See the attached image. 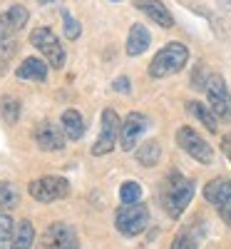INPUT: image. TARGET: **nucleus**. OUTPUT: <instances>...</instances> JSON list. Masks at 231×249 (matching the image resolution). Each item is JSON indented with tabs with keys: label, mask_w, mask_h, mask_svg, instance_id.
I'll list each match as a JSON object with an SVG mask.
<instances>
[{
	"label": "nucleus",
	"mask_w": 231,
	"mask_h": 249,
	"mask_svg": "<svg viewBox=\"0 0 231 249\" xmlns=\"http://www.w3.org/2000/svg\"><path fill=\"white\" fill-rule=\"evenodd\" d=\"M192 197H194V182L192 179L179 175V172L166 175V179L162 182V207L172 219H179L184 214Z\"/></svg>",
	"instance_id": "1"
},
{
	"label": "nucleus",
	"mask_w": 231,
	"mask_h": 249,
	"mask_svg": "<svg viewBox=\"0 0 231 249\" xmlns=\"http://www.w3.org/2000/svg\"><path fill=\"white\" fill-rule=\"evenodd\" d=\"M186 60H189V48L184 43H166L149 62V77L154 80H162V77H169L179 70H184L186 65Z\"/></svg>",
	"instance_id": "2"
},
{
	"label": "nucleus",
	"mask_w": 231,
	"mask_h": 249,
	"mask_svg": "<svg viewBox=\"0 0 231 249\" xmlns=\"http://www.w3.org/2000/svg\"><path fill=\"white\" fill-rule=\"evenodd\" d=\"M147 224H149V210H147V204H122L117 214H115V227L117 232L124 234V237H137L147 230Z\"/></svg>",
	"instance_id": "3"
},
{
	"label": "nucleus",
	"mask_w": 231,
	"mask_h": 249,
	"mask_svg": "<svg viewBox=\"0 0 231 249\" xmlns=\"http://www.w3.org/2000/svg\"><path fill=\"white\" fill-rule=\"evenodd\" d=\"M30 45L35 50H40V55L48 60L50 68L60 70L62 65H65V50H62V45H60V37L50 28H35L30 33Z\"/></svg>",
	"instance_id": "4"
},
{
	"label": "nucleus",
	"mask_w": 231,
	"mask_h": 249,
	"mask_svg": "<svg viewBox=\"0 0 231 249\" xmlns=\"http://www.w3.org/2000/svg\"><path fill=\"white\" fill-rule=\"evenodd\" d=\"M28 192L35 202L40 204H50V202H57V199H65L70 195V182L65 177H40V179H33L28 184Z\"/></svg>",
	"instance_id": "5"
},
{
	"label": "nucleus",
	"mask_w": 231,
	"mask_h": 249,
	"mask_svg": "<svg viewBox=\"0 0 231 249\" xmlns=\"http://www.w3.org/2000/svg\"><path fill=\"white\" fill-rule=\"evenodd\" d=\"M35 249H80V237L72 224L55 222L40 234V242Z\"/></svg>",
	"instance_id": "6"
},
{
	"label": "nucleus",
	"mask_w": 231,
	"mask_h": 249,
	"mask_svg": "<svg viewBox=\"0 0 231 249\" xmlns=\"http://www.w3.org/2000/svg\"><path fill=\"white\" fill-rule=\"evenodd\" d=\"M177 144L189 155V157H194L197 162L201 164H212L214 162V150H212V144H209L199 132H194L192 127H179L177 130Z\"/></svg>",
	"instance_id": "7"
},
{
	"label": "nucleus",
	"mask_w": 231,
	"mask_h": 249,
	"mask_svg": "<svg viewBox=\"0 0 231 249\" xmlns=\"http://www.w3.org/2000/svg\"><path fill=\"white\" fill-rule=\"evenodd\" d=\"M119 130H122V120L115 110H104L102 112V127H99V137L97 142L92 144V155L99 157V155H110L115 150V144L119 140Z\"/></svg>",
	"instance_id": "8"
},
{
	"label": "nucleus",
	"mask_w": 231,
	"mask_h": 249,
	"mask_svg": "<svg viewBox=\"0 0 231 249\" xmlns=\"http://www.w3.org/2000/svg\"><path fill=\"white\" fill-rule=\"evenodd\" d=\"M204 197L206 202L214 204V210L219 212L224 224L231 227V179H224V177L212 179L204 187Z\"/></svg>",
	"instance_id": "9"
},
{
	"label": "nucleus",
	"mask_w": 231,
	"mask_h": 249,
	"mask_svg": "<svg viewBox=\"0 0 231 249\" xmlns=\"http://www.w3.org/2000/svg\"><path fill=\"white\" fill-rule=\"evenodd\" d=\"M206 100H209V107L212 112L221 120H231V95L229 88L221 75H212L209 77V85H206Z\"/></svg>",
	"instance_id": "10"
},
{
	"label": "nucleus",
	"mask_w": 231,
	"mask_h": 249,
	"mask_svg": "<svg viewBox=\"0 0 231 249\" xmlns=\"http://www.w3.org/2000/svg\"><path fill=\"white\" fill-rule=\"evenodd\" d=\"M147 130V117L142 112H130L122 120V130H119V147L124 152H132L134 144L139 142V137Z\"/></svg>",
	"instance_id": "11"
},
{
	"label": "nucleus",
	"mask_w": 231,
	"mask_h": 249,
	"mask_svg": "<svg viewBox=\"0 0 231 249\" xmlns=\"http://www.w3.org/2000/svg\"><path fill=\"white\" fill-rule=\"evenodd\" d=\"M30 20V13L23 8V5H10L3 15H0V45L8 43L13 35H17L28 25Z\"/></svg>",
	"instance_id": "12"
},
{
	"label": "nucleus",
	"mask_w": 231,
	"mask_h": 249,
	"mask_svg": "<svg viewBox=\"0 0 231 249\" xmlns=\"http://www.w3.org/2000/svg\"><path fill=\"white\" fill-rule=\"evenodd\" d=\"M33 140H35V144L40 150H45V152H57V150H62L65 147V135L60 132V127L57 124H52V122H40L37 127L33 130Z\"/></svg>",
	"instance_id": "13"
},
{
	"label": "nucleus",
	"mask_w": 231,
	"mask_h": 249,
	"mask_svg": "<svg viewBox=\"0 0 231 249\" xmlns=\"http://www.w3.org/2000/svg\"><path fill=\"white\" fill-rule=\"evenodd\" d=\"M134 8L142 10V13L149 18L152 23H157L159 28H164V30L174 28V18H172L169 8H166L162 0H134Z\"/></svg>",
	"instance_id": "14"
},
{
	"label": "nucleus",
	"mask_w": 231,
	"mask_h": 249,
	"mask_svg": "<svg viewBox=\"0 0 231 249\" xmlns=\"http://www.w3.org/2000/svg\"><path fill=\"white\" fill-rule=\"evenodd\" d=\"M48 60L43 57H25L23 65L15 70V75L20 80H33V82H45L48 80Z\"/></svg>",
	"instance_id": "15"
},
{
	"label": "nucleus",
	"mask_w": 231,
	"mask_h": 249,
	"mask_svg": "<svg viewBox=\"0 0 231 249\" xmlns=\"http://www.w3.org/2000/svg\"><path fill=\"white\" fill-rule=\"evenodd\" d=\"M149 45H152L149 30H147L144 25H139V23H134V25L130 28V35H127V55H130V57H137V55H142Z\"/></svg>",
	"instance_id": "16"
},
{
	"label": "nucleus",
	"mask_w": 231,
	"mask_h": 249,
	"mask_svg": "<svg viewBox=\"0 0 231 249\" xmlns=\"http://www.w3.org/2000/svg\"><path fill=\"white\" fill-rule=\"evenodd\" d=\"M35 244V227L30 219H20L15 224V234L10 242V249H30Z\"/></svg>",
	"instance_id": "17"
},
{
	"label": "nucleus",
	"mask_w": 231,
	"mask_h": 249,
	"mask_svg": "<svg viewBox=\"0 0 231 249\" xmlns=\"http://www.w3.org/2000/svg\"><path fill=\"white\" fill-rule=\"evenodd\" d=\"M62 132L67 140H80L85 135V117L77 110H65L62 112Z\"/></svg>",
	"instance_id": "18"
},
{
	"label": "nucleus",
	"mask_w": 231,
	"mask_h": 249,
	"mask_svg": "<svg viewBox=\"0 0 231 249\" xmlns=\"http://www.w3.org/2000/svg\"><path fill=\"white\" fill-rule=\"evenodd\" d=\"M137 162L142 164V167H154V164H159V157H162V147L157 140H147L139 144V150L134 152Z\"/></svg>",
	"instance_id": "19"
},
{
	"label": "nucleus",
	"mask_w": 231,
	"mask_h": 249,
	"mask_svg": "<svg viewBox=\"0 0 231 249\" xmlns=\"http://www.w3.org/2000/svg\"><path fill=\"white\" fill-rule=\"evenodd\" d=\"M186 110L192 112L209 132H216V130H219V127H216V115L212 112V107L201 105V102H197V100H189V102H186Z\"/></svg>",
	"instance_id": "20"
},
{
	"label": "nucleus",
	"mask_w": 231,
	"mask_h": 249,
	"mask_svg": "<svg viewBox=\"0 0 231 249\" xmlns=\"http://www.w3.org/2000/svg\"><path fill=\"white\" fill-rule=\"evenodd\" d=\"M20 202V192L10 182H0V214H8L13 212Z\"/></svg>",
	"instance_id": "21"
},
{
	"label": "nucleus",
	"mask_w": 231,
	"mask_h": 249,
	"mask_svg": "<svg viewBox=\"0 0 231 249\" xmlns=\"http://www.w3.org/2000/svg\"><path fill=\"white\" fill-rule=\"evenodd\" d=\"M20 110H23V102H20L17 97H13V95L0 97V115H3V120H5L8 124H15V122H17Z\"/></svg>",
	"instance_id": "22"
},
{
	"label": "nucleus",
	"mask_w": 231,
	"mask_h": 249,
	"mask_svg": "<svg viewBox=\"0 0 231 249\" xmlns=\"http://www.w3.org/2000/svg\"><path fill=\"white\" fill-rule=\"evenodd\" d=\"M139 197H142V187H139V182L127 179V182L119 187V199H122V204H134V202H139Z\"/></svg>",
	"instance_id": "23"
},
{
	"label": "nucleus",
	"mask_w": 231,
	"mask_h": 249,
	"mask_svg": "<svg viewBox=\"0 0 231 249\" xmlns=\"http://www.w3.org/2000/svg\"><path fill=\"white\" fill-rule=\"evenodd\" d=\"M209 70H206V62L201 60V62H197V68H194V72H192V88L194 90H206V85H209Z\"/></svg>",
	"instance_id": "24"
},
{
	"label": "nucleus",
	"mask_w": 231,
	"mask_h": 249,
	"mask_svg": "<svg viewBox=\"0 0 231 249\" xmlns=\"http://www.w3.org/2000/svg\"><path fill=\"white\" fill-rule=\"evenodd\" d=\"M15 234V224L10 222L8 214H0V247H10Z\"/></svg>",
	"instance_id": "25"
},
{
	"label": "nucleus",
	"mask_w": 231,
	"mask_h": 249,
	"mask_svg": "<svg viewBox=\"0 0 231 249\" xmlns=\"http://www.w3.org/2000/svg\"><path fill=\"white\" fill-rule=\"evenodd\" d=\"M197 237L192 234V232H179L177 237H174V242H172V249H197Z\"/></svg>",
	"instance_id": "26"
},
{
	"label": "nucleus",
	"mask_w": 231,
	"mask_h": 249,
	"mask_svg": "<svg viewBox=\"0 0 231 249\" xmlns=\"http://www.w3.org/2000/svg\"><path fill=\"white\" fill-rule=\"evenodd\" d=\"M62 23H65V37L67 40H77L80 37V23L67 10H62Z\"/></svg>",
	"instance_id": "27"
},
{
	"label": "nucleus",
	"mask_w": 231,
	"mask_h": 249,
	"mask_svg": "<svg viewBox=\"0 0 231 249\" xmlns=\"http://www.w3.org/2000/svg\"><path fill=\"white\" fill-rule=\"evenodd\" d=\"M221 150H224V155H226V160L231 162V132L221 137Z\"/></svg>",
	"instance_id": "28"
},
{
	"label": "nucleus",
	"mask_w": 231,
	"mask_h": 249,
	"mask_svg": "<svg viewBox=\"0 0 231 249\" xmlns=\"http://www.w3.org/2000/svg\"><path fill=\"white\" fill-rule=\"evenodd\" d=\"M115 90L117 92H130V80L127 77H117L115 80Z\"/></svg>",
	"instance_id": "29"
},
{
	"label": "nucleus",
	"mask_w": 231,
	"mask_h": 249,
	"mask_svg": "<svg viewBox=\"0 0 231 249\" xmlns=\"http://www.w3.org/2000/svg\"><path fill=\"white\" fill-rule=\"evenodd\" d=\"M37 3H52V0H37Z\"/></svg>",
	"instance_id": "30"
},
{
	"label": "nucleus",
	"mask_w": 231,
	"mask_h": 249,
	"mask_svg": "<svg viewBox=\"0 0 231 249\" xmlns=\"http://www.w3.org/2000/svg\"><path fill=\"white\" fill-rule=\"evenodd\" d=\"M112 3H119V0H112Z\"/></svg>",
	"instance_id": "31"
}]
</instances>
